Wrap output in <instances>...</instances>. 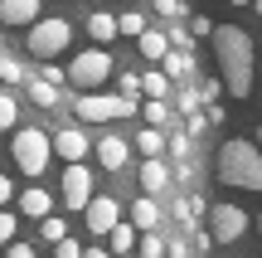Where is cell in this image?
Returning <instances> with one entry per match:
<instances>
[{
    "instance_id": "1",
    "label": "cell",
    "mask_w": 262,
    "mask_h": 258,
    "mask_svg": "<svg viewBox=\"0 0 262 258\" xmlns=\"http://www.w3.org/2000/svg\"><path fill=\"white\" fill-rule=\"evenodd\" d=\"M209 39H214V58H219V83L228 88L233 97H248L253 93V34L238 25H219L209 29Z\"/></svg>"
},
{
    "instance_id": "2",
    "label": "cell",
    "mask_w": 262,
    "mask_h": 258,
    "mask_svg": "<svg viewBox=\"0 0 262 258\" xmlns=\"http://www.w3.org/2000/svg\"><path fill=\"white\" fill-rule=\"evenodd\" d=\"M219 181L224 185H238V190H262V156L253 142H224L219 151Z\"/></svg>"
},
{
    "instance_id": "3",
    "label": "cell",
    "mask_w": 262,
    "mask_h": 258,
    "mask_svg": "<svg viewBox=\"0 0 262 258\" xmlns=\"http://www.w3.org/2000/svg\"><path fill=\"white\" fill-rule=\"evenodd\" d=\"M68 44H73V25H68L63 15L29 19V54L34 58H54V54H63Z\"/></svg>"
},
{
    "instance_id": "4",
    "label": "cell",
    "mask_w": 262,
    "mask_h": 258,
    "mask_svg": "<svg viewBox=\"0 0 262 258\" xmlns=\"http://www.w3.org/2000/svg\"><path fill=\"white\" fill-rule=\"evenodd\" d=\"M73 112L83 117V122H117V117H136V97L126 93H83L73 103Z\"/></svg>"
},
{
    "instance_id": "5",
    "label": "cell",
    "mask_w": 262,
    "mask_h": 258,
    "mask_svg": "<svg viewBox=\"0 0 262 258\" xmlns=\"http://www.w3.org/2000/svg\"><path fill=\"white\" fill-rule=\"evenodd\" d=\"M10 156H15V166L34 181V175L49 171V132H39V127H25V132H15V142H10Z\"/></svg>"
},
{
    "instance_id": "6",
    "label": "cell",
    "mask_w": 262,
    "mask_h": 258,
    "mask_svg": "<svg viewBox=\"0 0 262 258\" xmlns=\"http://www.w3.org/2000/svg\"><path fill=\"white\" fill-rule=\"evenodd\" d=\"M107 73H112V49L107 44H93V49H83V54L68 64V83H78V88H97V83H107Z\"/></svg>"
},
{
    "instance_id": "7",
    "label": "cell",
    "mask_w": 262,
    "mask_h": 258,
    "mask_svg": "<svg viewBox=\"0 0 262 258\" xmlns=\"http://www.w3.org/2000/svg\"><path fill=\"white\" fill-rule=\"evenodd\" d=\"M209 214V239H219V244H233V239H243L248 234V210L243 205H214V210H204Z\"/></svg>"
},
{
    "instance_id": "8",
    "label": "cell",
    "mask_w": 262,
    "mask_h": 258,
    "mask_svg": "<svg viewBox=\"0 0 262 258\" xmlns=\"http://www.w3.org/2000/svg\"><path fill=\"white\" fill-rule=\"evenodd\" d=\"M88 195H93V171H88L83 161H68V171H63V205L68 210H83Z\"/></svg>"
},
{
    "instance_id": "9",
    "label": "cell",
    "mask_w": 262,
    "mask_h": 258,
    "mask_svg": "<svg viewBox=\"0 0 262 258\" xmlns=\"http://www.w3.org/2000/svg\"><path fill=\"white\" fill-rule=\"evenodd\" d=\"M83 214H88V229H93V234H107L117 220H122V205H117L112 195H88Z\"/></svg>"
},
{
    "instance_id": "10",
    "label": "cell",
    "mask_w": 262,
    "mask_h": 258,
    "mask_svg": "<svg viewBox=\"0 0 262 258\" xmlns=\"http://www.w3.org/2000/svg\"><path fill=\"white\" fill-rule=\"evenodd\" d=\"M160 73H165L170 83L194 78V49H165V54H160Z\"/></svg>"
},
{
    "instance_id": "11",
    "label": "cell",
    "mask_w": 262,
    "mask_h": 258,
    "mask_svg": "<svg viewBox=\"0 0 262 258\" xmlns=\"http://www.w3.org/2000/svg\"><path fill=\"white\" fill-rule=\"evenodd\" d=\"M49 151H58L63 161H83V156H88V136H83V132H68V127H63V132L49 136Z\"/></svg>"
},
{
    "instance_id": "12",
    "label": "cell",
    "mask_w": 262,
    "mask_h": 258,
    "mask_svg": "<svg viewBox=\"0 0 262 258\" xmlns=\"http://www.w3.org/2000/svg\"><path fill=\"white\" fill-rule=\"evenodd\" d=\"M165 185H170V166L160 156H146L141 161V195H160Z\"/></svg>"
},
{
    "instance_id": "13",
    "label": "cell",
    "mask_w": 262,
    "mask_h": 258,
    "mask_svg": "<svg viewBox=\"0 0 262 258\" xmlns=\"http://www.w3.org/2000/svg\"><path fill=\"white\" fill-rule=\"evenodd\" d=\"M39 15H44L39 0H0V25H29Z\"/></svg>"
},
{
    "instance_id": "14",
    "label": "cell",
    "mask_w": 262,
    "mask_h": 258,
    "mask_svg": "<svg viewBox=\"0 0 262 258\" xmlns=\"http://www.w3.org/2000/svg\"><path fill=\"white\" fill-rule=\"evenodd\" d=\"M97 166H102V171H126V142L122 136L107 132L102 142H97Z\"/></svg>"
},
{
    "instance_id": "15",
    "label": "cell",
    "mask_w": 262,
    "mask_h": 258,
    "mask_svg": "<svg viewBox=\"0 0 262 258\" xmlns=\"http://www.w3.org/2000/svg\"><path fill=\"white\" fill-rule=\"evenodd\" d=\"M49 210H54V195L39 190V185H25V195H19V214H29V220H44Z\"/></svg>"
},
{
    "instance_id": "16",
    "label": "cell",
    "mask_w": 262,
    "mask_h": 258,
    "mask_svg": "<svg viewBox=\"0 0 262 258\" xmlns=\"http://www.w3.org/2000/svg\"><path fill=\"white\" fill-rule=\"evenodd\" d=\"M160 224V205H156V195H141L136 205H131V229H156Z\"/></svg>"
},
{
    "instance_id": "17",
    "label": "cell",
    "mask_w": 262,
    "mask_h": 258,
    "mask_svg": "<svg viewBox=\"0 0 262 258\" xmlns=\"http://www.w3.org/2000/svg\"><path fill=\"white\" fill-rule=\"evenodd\" d=\"M88 34H93L97 44L112 49V39H117V15H107V10H93V15H88Z\"/></svg>"
},
{
    "instance_id": "18",
    "label": "cell",
    "mask_w": 262,
    "mask_h": 258,
    "mask_svg": "<svg viewBox=\"0 0 262 258\" xmlns=\"http://www.w3.org/2000/svg\"><path fill=\"white\" fill-rule=\"evenodd\" d=\"M25 83H29V103H39V107H58V83H49V78H29L25 73Z\"/></svg>"
},
{
    "instance_id": "19",
    "label": "cell",
    "mask_w": 262,
    "mask_h": 258,
    "mask_svg": "<svg viewBox=\"0 0 262 258\" xmlns=\"http://www.w3.org/2000/svg\"><path fill=\"white\" fill-rule=\"evenodd\" d=\"M136 44H141V54H146V64H160V54H165V29H141L136 34Z\"/></svg>"
},
{
    "instance_id": "20",
    "label": "cell",
    "mask_w": 262,
    "mask_h": 258,
    "mask_svg": "<svg viewBox=\"0 0 262 258\" xmlns=\"http://www.w3.org/2000/svg\"><path fill=\"white\" fill-rule=\"evenodd\" d=\"M102 239H112V249H107V253H131V249H136V229H131V224H122V220H117Z\"/></svg>"
},
{
    "instance_id": "21",
    "label": "cell",
    "mask_w": 262,
    "mask_h": 258,
    "mask_svg": "<svg viewBox=\"0 0 262 258\" xmlns=\"http://www.w3.org/2000/svg\"><path fill=\"white\" fill-rule=\"evenodd\" d=\"M136 151H141V156H160V151H165L160 127H141V132H136Z\"/></svg>"
},
{
    "instance_id": "22",
    "label": "cell",
    "mask_w": 262,
    "mask_h": 258,
    "mask_svg": "<svg viewBox=\"0 0 262 258\" xmlns=\"http://www.w3.org/2000/svg\"><path fill=\"white\" fill-rule=\"evenodd\" d=\"M15 127H19V97L0 93V132H15Z\"/></svg>"
},
{
    "instance_id": "23",
    "label": "cell",
    "mask_w": 262,
    "mask_h": 258,
    "mask_svg": "<svg viewBox=\"0 0 262 258\" xmlns=\"http://www.w3.org/2000/svg\"><path fill=\"white\" fill-rule=\"evenodd\" d=\"M141 88H146V97H170V78L160 73V68H146V78H141Z\"/></svg>"
},
{
    "instance_id": "24",
    "label": "cell",
    "mask_w": 262,
    "mask_h": 258,
    "mask_svg": "<svg viewBox=\"0 0 262 258\" xmlns=\"http://www.w3.org/2000/svg\"><path fill=\"white\" fill-rule=\"evenodd\" d=\"M136 253H146V258H165V239H160L156 229H141V234H136Z\"/></svg>"
},
{
    "instance_id": "25",
    "label": "cell",
    "mask_w": 262,
    "mask_h": 258,
    "mask_svg": "<svg viewBox=\"0 0 262 258\" xmlns=\"http://www.w3.org/2000/svg\"><path fill=\"white\" fill-rule=\"evenodd\" d=\"M170 122V103L165 97H146V127H165Z\"/></svg>"
},
{
    "instance_id": "26",
    "label": "cell",
    "mask_w": 262,
    "mask_h": 258,
    "mask_svg": "<svg viewBox=\"0 0 262 258\" xmlns=\"http://www.w3.org/2000/svg\"><path fill=\"white\" fill-rule=\"evenodd\" d=\"M25 73H29V68L19 64V58H10V54H0V83H25Z\"/></svg>"
},
{
    "instance_id": "27",
    "label": "cell",
    "mask_w": 262,
    "mask_h": 258,
    "mask_svg": "<svg viewBox=\"0 0 262 258\" xmlns=\"http://www.w3.org/2000/svg\"><path fill=\"white\" fill-rule=\"evenodd\" d=\"M141 29H146V15H141V10H131V15H117V34H131V39H136Z\"/></svg>"
},
{
    "instance_id": "28",
    "label": "cell",
    "mask_w": 262,
    "mask_h": 258,
    "mask_svg": "<svg viewBox=\"0 0 262 258\" xmlns=\"http://www.w3.org/2000/svg\"><path fill=\"white\" fill-rule=\"evenodd\" d=\"M39 229H44V239L54 244V239H63V234H68V224L58 220V214H44V224H39Z\"/></svg>"
},
{
    "instance_id": "29",
    "label": "cell",
    "mask_w": 262,
    "mask_h": 258,
    "mask_svg": "<svg viewBox=\"0 0 262 258\" xmlns=\"http://www.w3.org/2000/svg\"><path fill=\"white\" fill-rule=\"evenodd\" d=\"M194 93H199V103H219V93H224V83H219V78H204V83H199Z\"/></svg>"
},
{
    "instance_id": "30",
    "label": "cell",
    "mask_w": 262,
    "mask_h": 258,
    "mask_svg": "<svg viewBox=\"0 0 262 258\" xmlns=\"http://www.w3.org/2000/svg\"><path fill=\"white\" fill-rule=\"evenodd\" d=\"M10 239H15V210L0 205V244H10Z\"/></svg>"
},
{
    "instance_id": "31",
    "label": "cell",
    "mask_w": 262,
    "mask_h": 258,
    "mask_svg": "<svg viewBox=\"0 0 262 258\" xmlns=\"http://www.w3.org/2000/svg\"><path fill=\"white\" fill-rule=\"evenodd\" d=\"M204 127H209V117L199 112V107H194V112H185V132H189V136H199Z\"/></svg>"
},
{
    "instance_id": "32",
    "label": "cell",
    "mask_w": 262,
    "mask_h": 258,
    "mask_svg": "<svg viewBox=\"0 0 262 258\" xmlns=\"http://www.w3.org/2000/svg\"><path fill=\"white\" fill-rule=\"evenodd\" d=\"M54 249H58V258H78V253H83V244L63 234V239H54Z\"/></svg>"
},
{
    "instance_id": "33",
    "label": "cell",
    "mask_w": 262,
    "mask_h": 258,
    "mask_svg": "<svg viewBox=\"0 0 262 258\" xmlns=\"http://www.w3.org/2000/svg\"><path fill=\"white\" fill-rule=\"evenodd\" d=\"M189 151H194V136H170V156H180V161H185Z\"/></svg>"
},
{
    "instance_id": "34",
    "label": "cell",
    "mask_w": 262,
    "mask_h": 258,
    "mask_svg": "<svg viewBox=\"0 0 262 258\" xmlns=\"http://www.w3.org/2000/svg\"><path fill=\"white\" fill-rule=\"evenodd\" d=\"M117 88H122L126 97H136L141 93V73H122V78H117Z\"/></svg>"
},
{
    "instance_id": "35",
    "label": "cell",
    "mask_w": 262,
    "mask_h": 258,
    "mask_svg": "<svg viewBox=\"0 0 262 258\" xmlns=\"http://www.w3.org/2000/svg\"><path fill=\"white\" fill-rule=\"evenodd\" d=\"M175 103H180V112H194V107H199V93H189V88H180V93H175Z\"/></svg>"
},
{
    "instance_id": "36",
    "label": "cell",
    "mask_w": 262,
    "mask_h": 258,
    "mask_svg": "<svg viewBox=\"0 0 262 258\" xmlns=\"http://www.w3.org/2000/svg\"><path fill=\"white\" fill-rule=\"evenodd\" d=\"M209 29H214V25H209V15H194V19H189V39H204Z\"/></svg>"
},
{
    "instance_id": "37",
    "label": "cell",
    "mask_w": 262,
    "mask_h": 258,
    "mask_svg": "<svg viewBox=\"0 0 262 258\" xmlns=\"http://www.w3.org/2000/svg\"><path fill=\"white\" fill-rule=\"evenodd\" d=\"M39 78H49V83H58V88L68 83V78H63V68H58V64H44V68H39Z\"/></svg>"
},
{
    "instance_id": "38",
    "label": "cell",
    "mask_w": 262,
    "mask_h": 258,
    "mask_svg": "<svg viewBox=\"0 0 262 258\" xmlns=\"http://www.w3.org/2000/svg\"><path fill=\"white\" fill-rule=\"evenodd\" d=\"M150 5H156V15H165V19L180 15V0H150Z\"/></svg>"
},
{
    "instance_id": "39",
    "label": "cell",
    "mask_w": 262,
    "mask_h": 258,
    "mask_svg": "<svg viewBox=\"0 0 262 258\" xmlns=\"http://www.w3.org/2000/svg\"><path fill=\"white\" fill-rule=\"evenodd\" d=\"M5 258H34V249H29V244H15V239H10V249H5Z\"/></svg>"
},
{
    "instance_id": "40",
    "label": "cell",
    "mask_w": 262,
    "mask_h": 258,
    "mask_svg": "<svg viewBox=\"0 0 262 258\" xmlns=\"http://www.w3.org/2000/svg\"><path fill=\"white\" fill-rule=\"evenodd\" d=\"M15 200V190H10V175H0V205H10Z\"/></svg>"
},
{
    "instance_id": "41",
    "label": "cell",
    "mask_w": 262,
    "mask_h": 258,
    "mask_svg": "<svg viewBox=\"0 0 262 258\" xmlns=\"http://www.w3.org/2000/svg\"><path fill=\"white\" fill-rule=\"evenodd\" d=\"M78 258H107V249H83Z\"/></svg>"
},
{
    "instance_id": "42",
    "label": "cell",
    "mask_w": 262,
    "mask_h": 258,
    "mask_svg": "<svg viewBox=\"0 0 262 258\" xmlns=\"http://www.w3.org/2000/svg\"><path fill=\"white\" fill-rule=\"evenodd\" d=\"M228 5H257V0H228Z\"/></svg>"
},
{
    "instance_id": "43",
    "label": "cell",
    "mask_w": 262,
    "mask_h": 258,
    "mask_svg": "<svg viewBox=\"0 0 262 258\" xmlns=\"http://www.w3.org/2000/svg\"><path fill=\"white\" fill-rule=\"evenodd\" d=\"M0 39H5V25H0Z\"/></svg>"
},
{
    "instance_id": "44",
    "label": "cell",
    "mask_w": 262,
    "mask_h": 258,
    "mask_svg": "<svg viewBox=\"0 0 262 258\" xmlns=\"http://www.w3.org/2000/svg\"><path fill=\"white\" fill-rule=\"evenodd\" d=\"M126 5H141V0H126Z\"/></svg>"
},
{
    "instance_id": "45",
    "label": "cell",
    "mask_w": 262,
    "mask_h": 258,
    "mask_svg": "<svg viewBox=\"0 0 262 258\" xmlns=\"http://www.w3.org/2000/svg\"><path fill=\"white\" fill-rule=\"evenodd\" d=\"M93 5H102V0H93Z\"/></svg>"
}]
</instances>
